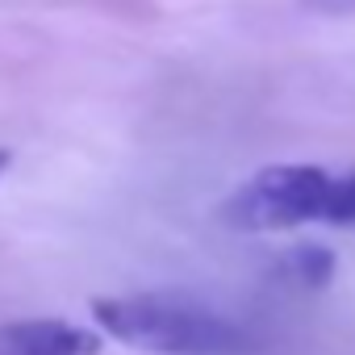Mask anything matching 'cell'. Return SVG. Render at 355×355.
Returning <instances> with one entry per match:
<instances>
[{
  "label": "cell",
  "instance_id": "obj_2",
  "mask_svg": "<svg viewBox=\"0 0 355 355\" xmlns=\"http://www.w3.org/2000/svg\"><path fill=\"white\" fill-rule=\"evenodd\" d=\"M92 318L117 343L146 355H251L255 334L226 313L184 297H96Z\"/></svg>",
  "mask_w": 355,
  "mask_h": 355
},
{
  "label": "cell",
  "instance_id": "obj_3",
  "mask_svg": "<svg viewBox=\"0 0 355 355\" xmlns=\"http://www.w3.org/2000/svg\"><path fill=\"white\" fill-rule=\"evenodd\" d=\"M101 338L63 318H26L0 326V355H96Z\"/></svg>",
  "mask_w": 355,
  "mask_h": 355
},
{
  "label": "cell",
  "instance_id": "obj_4",
  "mask_svg": "<svg viewBox=\"0 0 355 355\" xmlns=\"http://www.w3.org/2000/svg\"><path fill=\"white\" fill-rule=\"evenodd\" d=\"M334 268H338V259L326 247H318V243L288 247L276 259V276L288 280V284H297V288H326L334 280Z\"/></svg>",
  "mask_w": 355,
  "mask_h": 355
},
{
  "label": "cell",
  "instance_id": "obj_1",
  "mask_svg": "<svg viewBox=\"0 0 355 355\" xmlns=\"http://www.w3.org/2000/svg\"><path fill=\"white\" fill-rule=\"evenodd\" d=\"M222 222L251 234L297 226H355V171H326L318 163L259 167L222 201Z\"/></svg>",
  "mask_w": 355,
  "mask_h": 355
}]
</instances>
